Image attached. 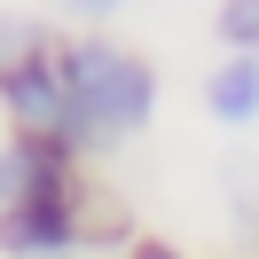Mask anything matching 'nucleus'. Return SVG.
Segmentation results:
<instances>
[{"instance_id":"8","label":"nucleus","mask_w":259,"mask_h":259,"mask_svg":"<svg viewBox=\"0 0 259 259\" xmlns=\"http://www.w3.org/2000/svg\"><path fill=\"white\" fill-rule=\"evenodd\" d=\"M16 189H24V142L0 126V212L16 204Z\"/></svg>"},{"instance_id":"6","label":"nucleus","mask_w":259,"mask_h":259,"mask_svg":"<svg viewBox=\"0 0 259 259\" xmlns=\"http://www.w3.org/2000/svg\"><path fill=\"white\" fill-rule=\"evenodd\" d=\"M212 39H220V55H259V0H220Z\"/></svg>"},{"instance_id":"1","label":"nucleus","mask_w":259,"mask_h":259,"mask_svg":"<svg viewBox=\"0 0 259 259\" xmlns=\"http://www.w3.org/2000/svg\"><path fill=\"white\" fill-rule=\"evenodd\" d=\"M63 87H71V142L79 157H110V149L142 142L157 118V71L142 48L110 32H71L63 48Z\"/></svg>"},{"instance_id":"4","label":"nucleus","mask_w":259,"mask_h":259,"mask_svg":"<svg viewBox=\"0 0 259 259\" xmlns=\"http://www.w3.org/2000/svg\"><path fill=\"white\" fill-rule=\"evenodd\" d=\"M204 118L228 134L259 126V55H220L204 71Z\"/></svg>"},{"instance_id":"7","label":"nucleus","mask_w":259,"mask_h":259,"mask_svg":"<svg viewBox=\"0 0 259 259\" xmlns=\"http://www.w3.org/2000/svg\"><path fill=\"white\" fill-rule=\"evenodd\" d=\"M126 8H134V0H55V16H71L79 32H110Z\"/></svg>"},{"instance_id":"2","label":"nucleus","mask_w":259,"mask_h":259,"mask_svg":"<svg viewBox=\"0 0 259 259\" xmlns=\"http://www.w3.org/2000/svg\"><path fill=\"white\" fill-rule=\"evenodd\" d=\"M79 165L87 157L63 149V142H24V189H16V204L0 212V259H87L95 251Z\"/></svg>"},{"instance_id":"3","label":"nucleus","mask_w":259,"mask_h":259,"mask_svg":"<svg viewBox=\"0 0 259 259\" xmlns=\"http://www.w3.org/2000/svg\"><path fill=\"white\" fill-rule=\"evenodd\" d=\"M63 48V39H55ZM32 55V63H16V71H0V126L8 134H24V142H63V149H79L71 142V87H63V55Z\"/></svg>"},{"instance_id":"9","label":"nucleus","mask_w":259,"mask_h":259,"mask_svg":"<svg viewBox=\"0 0 259 259\" xmlns=\"http://www.w3.org/2000/svg\"><path fill=\"white\" fill-rule=\"evenodd\" d=\"M134 259H189V251H173V243H157V236H149V243H134Z\"/></svg>"},{"instance_id":"5","label":"nucleus","mask_w":259,"mask_h":259,"mask_svg":"<svg viewBox=\"0 0 259 259\" xmlns=\"http://www.w3.org/2000/svg\"><path fill=\"white\" fill-rule=\"evenodd\" d=\"M48 48H55L48 16H32V8H0V71L32 63V55H48Z\"/></svg>"}]
</instances>
